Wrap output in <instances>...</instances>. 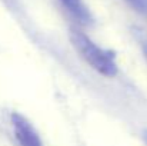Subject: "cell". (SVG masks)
I'll use <instances>...</instances> for the list:
<instances>
[{
	"label": "cell",
	"mask_w": 147,
	"mask_h": 146,
	"mask_svg": "<svg viewBox=\"0 0 147 146\" xmlns=\"http://www.w3.org/2000/svg\"><path fill=\"white\" fill-rule=\"evenodd\" d=\"M143 50H144V56H146V59H147V45H144V49H143Z\"/></svg>",
	"instance_id": "5"
},
{
	"label": "cell",
	"mask_w": 147,
	"mask_h": 146,
	"mask_svg": "<svg viewBox=\"0 0 147 146\" xmlns=\"http://www.w3.org/2000/svg\"><path fill=\"white\" fill-rule=\"evenodd\" d=\"M69 39L71 46L79 53V56L100 75L113 77L117 73V65L113 56L104 49H101L98 45H96L83 32L71 29L69 33Z\"/></svg>",
	"instance_id": "1"
},
{
	"label": "cell",
	"mask_w": 147,
	"mask_h": 146,
	"mask_svg": "<svg viewBox=\"0 0 147 146\" xmlns=\"http://www.w3.org/2000/svg\"><path fill=\"white\" fill-rule=\"evenodd\" d=\"M136 10L139 12H143L147 14V0H127Z\"/></svg>",
	"instance_id": "4"
},
{
	"label": "cell",
	"mask_w": 147,
	"mask_h": 146,
	"mask_svg": "<svg viewBox=\"0 0 147 146\" xmlns=\"http://www.w3.org/2000/svg\"><path fill=\"white\" fill-rule=\"evenodd\" d=\"M61 4L67 9V12L80 23V24H90L92 14L83 0H60Z\"/></svg>",
	"instance_id": "3"
},
{
	"label": "cell",
	"mask_w": 147,
	"mask_h": 146,
	"mask_svg": "<svg viewBox=\"0 0 147 146\" xmlns=\"http://www.w3.org/2000/svg\"><path fill=\"white\" fill-rule=\"evenodd\" d=\"M11 125L14 138L19 146H43V142L36 132L34 126L22 115L13 113L11 115Z\"/></svg>",
	"instance_id": "2"
}]
</instances>
